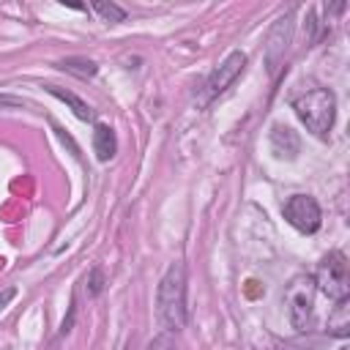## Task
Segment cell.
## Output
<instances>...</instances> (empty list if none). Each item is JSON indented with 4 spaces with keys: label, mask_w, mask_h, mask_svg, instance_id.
Segmentation results:
<instances>
[{
    "label": "cell",
    "mask_w": 350,
    "mask_h": 350,
    "mask_svg": "<svg viewBox=\"0 0 350 350\" xmlns=\"http://www.w3.org/2000/svg\"><path fill=\"white\" fill-rule=\"evenodd\" d=\"M156 312L167 331H178L186 325V268L180 260H175L159 282Z\"/></svg>",
    "instance_id": "cell-1"
},
{
    "label": "cell",
    "mask_w": 350,
    "mask_h": 350,
    "mask_svg": "<svg viewBox=\"0 0 350 350\" xmlns=\"http://www.w3.org/2000/svg\"><path fill=\"white\" fill-rule=\"evenodd\" d=\"M293 109L309 134L325 139L336 120V96L328 88H312L293 98Z\"/></svg>",
    "instance_id": "cell-2"
},
{
    "label": "cell",
    "mask_w": 350,
    "mask_h": 350,
    "mask_svg": "<svg viewBox=\"0 0 350 350\" xmlns=\"http://www.w3.org/2000/svg\"><path fill=\"white\" fill-rule=\"evenodd\" d=\"M314 279L301 273L293 276L287 290H284V306H287V320L295 331H306L312 325V312H314Z\"/></svg>",
    "instance_id": "cell-3"
},
{
    "label": "cell",
    "mask_w": 350,
    "mask_h": 350,
    "mask_svg": "<svg viewBox=\"0 0 350 350\" xmlns=\"http://www.w3.org/2000/svg\"><path fill=\"white\" fill-rule=\"evenodd\" d=\"M314 279V287L323 293V295H328V298H334V301H339V298H347V257L342 254V252H328L323 260H320V265H317V273L312 276Z\"/></svg>",
    "instance_id": "cell-4"
},
{
    "label": "cell",
    "mask_w": 350,
    "mask_h": 350,
    "mask_svg": "<svg viewBox=\"0 0 350 350\" xmlns=\"http://www.w3.org/2000/svg\"><path fill=\"white\" fill-rule=\"evenodd\" d=\"M282 213H284L287 224H293L298 232H306V235L317 232L320 230V221H323L320 205L309 194H293V197H287Z\"/></svg>",
    "instance_id": "cell-5"
},
{
    "label": "cell",
    "mask_w": 350,
    "mask_h": 350,
    "mask_svg": "<svg viewBox=\"0 0 350 350\" xmlns=\"http://www.w3.org/2000/svg\"><path fill=\"white\" fill-rule=\"evenodd\" d=\"M243 66H246V55L238 52V49L230 52V55L211 71V77H208V82H205V98H216V96H221V93L241 77Z\"/></svg>",
    "instance_id": "cell-6"
},
{
    "label": "cell",
    "mask_w": 350,
    "mask_h": 350,
    "mask_svg": "<svg viewBox=\"0 0 350 350\" xmlns=\"http://www.w3.org/2000/svg\"><path fill=\"white\" fill-rule=\"evenodd\" d=\"M290 36H293V16L287 14L273 25V30L268 36V68H271V74H276L279 60L284 57V49L290 44Z\"/></svg>",
    "instance_id": "cell-7"
},
{
    "label": "cell",
    "mask_w": 350,
    "mask_h": 350,
    "mask_svg": "<svg viewBox=\"0 0 350 350\" xmlns=\"http://www.w3.org/2000/svg\"><path fill=\"white\" fill-rule=\"evenodd\" d=\"M46 93H52L55 98H60L79 120H96V112H93V107L88 104V101H82L77 93H71V90H63V88H57V85H46Z\"/></svg>",
    "instance_id": "cell-8"
},
{
    "label": "cell",
    "mask_w": 350,
    "mask_h": 350,
    "mask_svg": "<svg viewBox=\"0 0 350 350\" xmlns=\"http://www.w3.org/2000/svg\"><path fill=\"white\" fill-rule=\"evenodd\" d=\"M93 150H96L98 161H109L115 156L118 139H115V131L107 123H96V129H93Z\"/></svg>",
    "instance_id": "cell-9"
},
{
    "label": "cell",
    "mask_w": 350,
    "mask_h": 350,
    "mask_svg": "<svg viewBox=\"0 0 350 350\" xmlns=\"http://www.w3.org/2000/svg\"><path fill=\"white\" fill-rule=\"evenodd\" d=\"M271 148H273V153L279 159H284V156L293 159L298 153V137H295V131L287 129V126H273V131H271Z\"/></svg>",
    "instance_id": "cell-10"
},
{
    "label": "cell",
    "mask_w": 350,
    "mask_h": 350,
    "mask_svg": "<svg viewBox=\"0 0 350 350\" xmlns=\"http://www.w3.org/2000/svg\"><path fill=\"white\" fill-rule=\"evenodd\" d=\"M328 334L345 339L350 334V298H339L328 314Z\"/></svg>",
    "instance_id": "cell-11"
},
{
    "label": "cell",
    "mask_w": 350,
    "mask_h": 350,
    "mask_svg": "<svg viewBox=\"0 0 350 350\" xmlns=\"http://www.w3.org/2000/svg\"><path fill=\"white\" fill-rule=\"evenodd\" d=\"M57 68H63L66 74H74L79 79H90L98 71V66L93 60H88V57H66V60L57 63Z\"/></svg>",
    "instance_id": "cell-12"
},
{
    "label": "cell",
    "mask_w": 350,
    "mask_h": 350,
    "mask_svg": "<svg viewBox=\"0 0 350 350\" xmlns=\"http://www.w3.org/2000/svg\"><path fill=\"white\" fill-rule=\"evenodd\" d=\"M104 22H123L126 19V11L120 8V5H115V3H104V0H96L93 5H90Z\"/></svg>",
    "instance_id": "cell-13"
},
{
    "label": "cell",
    "mask_w": 350,
    "mask_h": 350,
    "mask_svg": "<svg viewBox=\"0 0 350 350\" xmlns=\"http://www.w3.org/2000/svg\"><path fill=\"white\" fill-rule=\"evenodd\" d=\"M101 290H104V273H101V268H93L85 279V293H88V298H96Z\"/></svg>",
    "instance_id": "cell-14"
},
{
    "label": "cell",
    "mask_w": 350,
    "mask_h": 350,
    "mask_svg": "<svg viewBox=\"0 0 350 350\" xmlns=\"http://www.w3.org/2000/svg\"><path fill=\"white\" fill-rule=\"evenodd\" d=\"M150 350H175V339H172V331H164V334H159V336L150 342Z\"/></svg>",
    "instance_id": "cell-15"
},
{
    "label": "cell",
    "mask_w": 350,
    "mask_h": 350,
    "mask_svg": "<svg viewBox=\"0 0 350 350\" xmlns=\"http://www.w3.org/2000/svg\"><path fill=\"white\" fill-rule=\"evenodd\" d=\"M16 295V287H5L3 293H0V309H5L8 306V301Z\"/></svg>",
    "instance_id": "cell-16"
},
{
    "label": "cell",
    "mask_w": 350,
    "mask_h": 350,
    "mask_svg": "<svg viewBox=\"0 0 350 350\" xmlns=\"http://www.w3.org/2000/svg\"><path fill=\"white\" fill-rule=\"evenodd\" d=\"M22 98H14V96H0V107H19Z\"/></svg>",
    "instance_id": "cell-17"
},
{
    "label": "cell",
    "mask_w": 350,
    "mask_h": 350,
    "mask_svg": "<svg viewBox=\"0 0 350 350\" xmlns=\"http://www.w3.org/2000/svg\"><path fill=\"white\" fill-rule=\"evenodd\" d=\"M336 350H350V347H347V345H339V347H336Z\"/></svg>",
    "instance_id": "cell-18"
},
{
    "label": "cell",
    "mask_w": 350,
    "mask_h": 350,
    "mask_svg": "<svg viewBox=\"0 0 350 350\" xmlns=\"http://www.w3.org/2000/svg\"><path fill=\"white\" fill-rule=\"evenodd\" d=\"M126 350H131V347H126Z\"/></svg>",
    "instance_id": "cell-19"
},
{
    "label": "cell",
    "mask_w": 350,
    "mask_h": 350,
    "mask_svg": "<svg viewBox=\"0 0 350 350\" xmlns=\"http://www.w3.org/2000/svg\"><path fill=\"white\" fill-rule=\"evenodd\" d=\"M49 350H52V347H49Z\"/></svg>",
    "instance_id": "cell-20"
}]
</instances>
